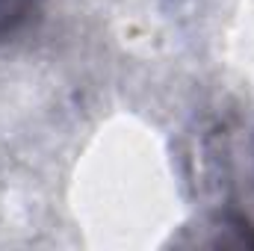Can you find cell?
<instances>
[{
	"mask_svg": "<svg viewBox=\"0 0 254 251\" xmlns=\"http://www.w3.org/2000/svg\"><path fill=\"white\" fill-rule=\"evenodd\" d=\"M39 0H0V39H6L9 33H15L30 12L36 9Z\"/></svg>",
	"mask_w": 254,
	"mask_h": 251,
	"instance_id": "1",
	"label": "cell"
}]
</instances>
